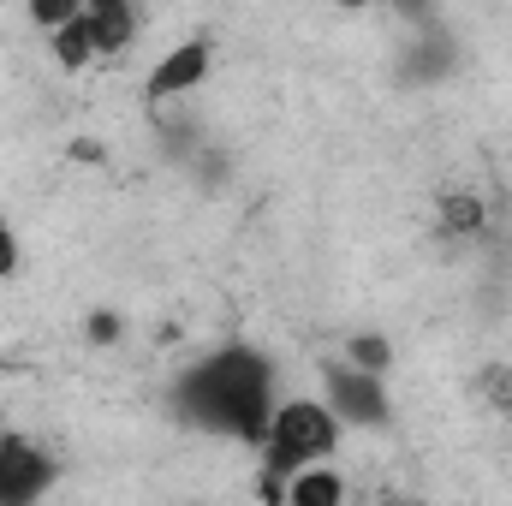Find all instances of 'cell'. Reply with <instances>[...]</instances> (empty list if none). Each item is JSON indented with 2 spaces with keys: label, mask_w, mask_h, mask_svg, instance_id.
Masks as SVG:
<instances>
[{
  "label": "cell",
  "mask_w": 512,
  "mask_h": 506,
  "mask_svg": "<svg viewBox=\"0 0 512 506\" xmlns=\"http://www.w3.org/2000/svg\"><path fill=\"white\" fill-rule=\"evenodd\" d=\"M24 268V245H18V227L0 215V280H12Z\"/></svg>",
  "instance_id": "13"
},
{
  "label": "cell",
  "mask_w": 512,
  "mask_h": 506,
  "mask_svg": "<svg viewBox=\"0 0 512 506\" xmlns=\"http://www.w3.org/2000/svg\"><path fill=\"white\" fill-rule=\"evenodd\" d=\"M322 405L340 417V429H387L393 423V393H387V376H364L340 358H322Z\"/></svg>",
  "instance_id": "3"
},
{
  "label": "cell",
  "mask_w": 512,
  "mask_h": 506,
  "mask_svg": "<svg viewBox=\"0 0 512 506\" xmlns=\"http://www.w3.org/2000/svg\"><path fill=\"white\" fill-rule=\"evenodd\" d=\"M137 6L131 0H84V30H90V48L96 60H114L137 42Z\"/></svg>",
  "instance_id": "6"
},
{
  "label": "cell",
  "mask_w": 512,
  "mask_h": 506,
  "mask_svg": "<svg viewBox=\"0 0 512 506\" xmlns=\"http://www.w3.org/2000/svg\"><path fill=\"white\" fill-rule=\"evenodd\" d=\"M274 506H352L346 471H340V465H310V471H298V477L280 489Z\"/></svg>",
  "instance_id": "7"
},
{
  "label": "cell",
  "mask_w": 512,
  "mask_h": 506,
  "mask_svg": "<svg viewBox=\"0 0 512 506\" xmlns=\"http://www.w3.org/2000/svg\"><path fill=\"white\" fill-rule=\"evenodd\" d=\"M340 364H352V370H364V376H387V370H393V346H387L382 334H346Z\"/></svg>",
  "instance_id": "10"
},
{
  "label": "cell",
  "mask_w": 512,
  "mask_h": 506,
  "mask_svg": "<svg viewBox=\"0 0 512 506\" xmlns=\"http://www.w3.org/2000/svg\"><path fill=\"white\" fill-rule=\"evenodd\" d=\"M24 12H30V24H36L42 36H54V30H66V24L84 12V0H30Z\"/></svg>",
  "instance_id": "11"
},
{
  "label": "cell",
  "mask_w": 512,
  "mask_h": 506,
  "mask_svg": "<svg viewBox=\"0 0 512 506\" xmlns=\"http://www.w3.org/2000/svg\"><path fill=\"white\" fill-rule=\"evenodd\" d=\"M48 54H54V66H66V72H84V66L96 60V48H90V30H84V12H78L66 30H54V36H48Z\"/></svg>",
  "instance_id": "9"
},
{
  "label": "cell",
  "mask_w": 512,
  "mask_h": 506,
  "mask_svg": "<svg viewBox=\"0 0 512 506\" xmlns=\"http://www.w3.org/2000/svg\"><path fill=\"white\" fill-rule=\"evenodd\" d=\"M209 72H215V36H185V42L161 48V60L143 78V96L155 108L161 102H185V96H197L209 84Z\"/></svg>",
  "instance_id": "5"
},
{
  "label": "cell",
  "mask_w": 512,
  "mask_h": 506,
  "mask_svg": "<svg viewBox=\"0 0 512 506\" xmlns=\"http://www.w3.org/2000/svg\"><path fill=\"white\" fill-rule=\"evenodd\" d=\"M340 441H346V429H340V417H334L316 393H286V399L274 405V417H268L262 447H256V471H262L268 506L280 501V489H286L298 471L334 465Z\"/></svg>",
  "instance_id": "2"
},
{
  "label": "cell",
  "mask_w": 512,
  "mask_h": 506,
  "mask_svg": "<svg viewBox=\"0 0 512 506\" xmlns=\"http://www.w3.org/2000/svg\"><path fill=\"white\" fill-rule=\"evenodd\" d=\"M54 483H60V459L24 429H0V506H42Z\"/></svg>",
  "instance_id": "4"
},
{
  "label": "cell",
  "mask_w": 512,
  "mask_h": 506,
  "mask_svg": "<svg viewBox=\"0 0 512 506\" xmlns=\"http://www.w3.org/2000/svg\"><path fill=\"white\" fill-rule=\"evenodd\" d=\"M280 399H286L280 393V364H274V352H262L251 340H227V346L203 352L167 387V405L185 429H203L215 441H239L251 453L262 447L268 417H274Z\"/></svg>",
  "instance_id": "1"
},
{
  "label": "cell",
  "mask_w": 512,
  "mask_h": 506,
  "mask_svg": "<svg viewBox=\"0 0 512 506\" xmlns=\"http://www.w3.org/2000/svg\"><path fill=\"white\" fill-rule=\"evenodd\" d=\"M84 328H90V346H120V334H126V316H120V310H96Z\"/></svg>",
  "instance_id": "12"
},
{
  "label": "cell",
  "mask_w": 512,
  "mask_h": 506,
  "mask_svg": "<svg viewBox=\"0 0 512 506\" xmlns=\"http://www.w3.org/2000/svg\"><path fill=\"white\" fill-rule=\"evenodd\" d=\"M435 215H441V233L447 239H483L489 233V203L477 191H441L435 197Z\"/></svg>",
  "instance_id": "8"
}]
</instances>
